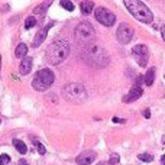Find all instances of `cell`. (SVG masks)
<instances>
[{
	"label": "cell",
	"mask_w": 165,
	"mask_h": 165,
	"mask_svg": "<svg viewBox=\"0 0 165 165\" xmlns=\"http://www.w3.org/2000/svg\"><path fill=\"white\" fill-rule=\"evenodd\" d=\"M70 44L67 41H57L48 46L46 50V61L52 65H58L68 57Z\"/></svg>",
	"instance_id": "cell-1"
},
{
	"label": "cell",
	"mask_w": 165,
	"mask_h": 165,
	"mask_svg": "<svg viewBox=\"0 0 165 165\" xmlns=\"http://www.w3.org/2000/svg\"><path fill=\"white\" fill-rule=\"evenodd\" d=\"M125 6L127 7V10L130 12L135 19H138L139 22L143 23H151L154 19L152 12L149 10V7L142 2H138V0H125Z\"/></svg>",
	"instance_id": "cell-2"
},
{
	"label": "cell",
	"mask_w": 165,
	"mask_h": 165,
	"mask_svg": "<svg viewBox=\"0 0 165 165\" xmlns=\"http://www.w3.org/2000/svg\"><path fill=\"white\" fill-rule=\"evenodd\" d=\"M82 57L87 62L99 67H105L109 62V57L106 54V51L96 44H88L82 51Z\"/></svg>",
	"instance_id": "cell-3"
},
{
	"label": "cell",
	"mask_w": 165,
	"mask_h": 165,
	"mask_svg": "<svg viewBox=\"0 0 165 165\" xmlns=\"http://www.w3.org/2000/svg\"><path fill=\"white\" fill-rule=\"evenodd\" d=\"M62 96L65 97L68 101L71 103H82L87 100V91H86V87L82 84H78V82H71L64 87L62 90Z\"/></svg>",
	"instance_id": "cell-4"
},
{
	"label": "cell",
	"mask_w": 165,
	"mask_h": 165,
	"mask_svg": "<svg viewBox=\"0 0 165 165\" xmlns=\"http://www.w3.org/2000/svg\"><path fill=\"white\" fill-rule=\"evenodd\" d=\"M54 80H55L54 72L51 71L50 68H42V70H39L35 74L32 81V87L36 91H45L46 88L51 87V84L54 82Z\"/></svg>",
	"instance_id": "cell-5"
},
{
	"label": "cell",
	"mask_w": 165,
	"mask_h": 165,
	"mask_svg": "<svg viewBox=\"0 0 165 165\" xmlns=\"http://www.w3.org/2000/svg\"><path fill=\"white\" fill-rule=\"evenodd\" d=\"M96 36V31L91 23L88 22H81L75 26L74 31V38L78 44H90Z\"/></svg>",
	"instance_id": "cell-6"
},
{
	"label": "cell",
	"mask_w": 165,
	"mask_h": 165,
	"mask_svg": "<svg viewBox=\"0 0 165 165\" xmlns=\"http://www.w3.org/2000/svg\"><path fill=\"white\" fill-rule=\"evenodd\" d=\"M94 16H96V19H97L101 25H105V26H113L116 22V16L109 10V9H106L103 6L96 7Z\"/></svg>",
	"instance_id": "cell-7"
},
{
	"label": "cell",
	"mask_w": 165,
	"mask_h": 165,
	"mask_svg": "<svg viewBox=\"0 0 165 165\" xmlns=\"http://www.w3.org/2000/svg\"><path fill=\"white\" fill-rule=\"evenodd\" d=\"M132 55L135 58V61L138 62V65L146 67L149 60V51L145 45H135L132 48Z\"/></svg>",
	"instance_id": "cell-8"
},
{
	"label": "cell",
	"mask_w": 165,
	"mask_h": 165,
	"mask_svg": "<svg viewBox=\"0 0 165 165\" xmlns=\"http://www.w3.org/2000/svg\"><path fill=\"white\" fill-rule=\"evenodd\" d=\"M116 38L120 44H129L133 38V29L129 23H120L117 28V32H116Z\"/></svg>",
	"instance_id": "cell-9"
},
{
	"label": "cell",
	"mask_w": 165,
	"mask_h": 165,
	"mask_svg": "<svg viewBox=\"0 0 165 165\" xmlns=\"http://www.w3.org/2000/svg\"><path fill=\"white\" fill-rule=\"evenodd\" d=\"M96 158H97V155L94 151H84L75 158V162L78 165H90L91 162L96 161Z\"/></svg>",
	"instance_id": "cell-10"
},
{
	"label": "cell",
	"mask_w": 165,
	"mask_h": 165,
	"mask_svg": "<svg viewBox=\"0 0 165 165\" xmlns=\"http://www.w3.org/2000/svg\"><path fill=\"white\" fill-rule=\"evenodd\" d=\"M52 25H54V23H50V25H48L46 28H42L41 31H38V33L35 35V38H33V42H32V46H33V48H38L39 45L44 42L45 38H46V35H48V29H50Z\"/></svg>",
	"instance_id": "cell-11"
},
{
	"label": "cell",
	"mask_w": 165,
	"mask_h": 165,
	"mask_svg": "<svg viewBox=\"0 0 165 165\" xmlns=\"http://www.w3.org/2000/svg\"><path fill=\"white\" fill-rule=\"evenodd\" d=\"M143 94V90L141 87H132L130 88V91H129V94L127 96H125V99H123V101L125 103H130V101H135V100H138L141 96Z\"/></svg>",
	"instance_id": "cell-12"
},
{
	"label": "cell",
	"mask_w": 165,
	"mask_h": 165,
	"mask_svg": "<svg viewBox=\"0 0 165 165\" xmlns=\"http://www.w3.org/2000/svg\"><path fill=\"white\" fill-rule=\"evenodd\" d=\"M32 62H33V60L31 57H26V58L22 60L20 65H19V71H20L22 75H28L31 72V70H32Z\"/></svg>",
	"instance_id": "cell-13"
},
{
	"label": "cell",
	"mask_w": 165,
	"mask_h": 165,
	"mask_svg": "<svg viewBox=\"0 0 165 165\" xmlns=\"http://www.w3.org/2000/svg\"><path fill=\"white\" fill-rule=\"evenodd\" d=\"M13 146L16 148V151L19 152V154L25 155L28 152V146L22 142V141H19V139H13Z\"/></svg>",
	"instance_id": "cell-14"
},
{
	"label": "cell",
	"mask_w": 165,
	"mask_h": 165,
	"mask_svg": "<svg viewBox=\"0 0 165 165\" xmlns=\"http://www.w3.org/2000/svg\"><path fill=\"white\" fill-rule=\"evenodd\" d=\"M154 78H155V68H149L146 74L143 75V80H145V84L146 86H152L154 84Z\"/></svg>",
	"instance_id": "cell-15"
},
{
	"label": "cell",
	"mask_w": 165,
	"mask_h": 165,
	"mask_svg": "<svg viewBox=\"0 0 165 165\" xmlns=\"http://www.w3.org/2000/svg\"><path fill=\"white\" fill-rule=\"evenodd\" d=\"M80 7H81V12L84 15H88L94 9V3L93 2H81L80 3Z\"/></svg>",
	"instance_id": "cell-16"
},
{
	"label": "cell",
	"mask_w": 165,
	"mask_h": 165,
	"mask_svg": "<svg viewBox=\"0 0 165 165\" xmlns=\"http://www.w3.org/2000/svg\"><path fill=\"white\" fill-rule=\"evenodd\" d=\"M28 54V46L25 44H19L16 46V51H15V55L16 58H25V55Z\"/></svg>",
	"instance_id": "cell-17"
},
{
	"label": "cell",
	"mask_w": 165,
	"mask_h": 165,
	"mask_svg": "<svg viewBox=\"0 0 165 165\" xmlns=\"http://www.w3.org/2000/svg\"><path fill=\"white\" fill-rule=\"evenodd\" d=\"M36 25V19L33 16H29L26 17V20H25V29H31L32 26H35Z\"/></svg>",
	"instance_id": "cell-18"
},
{
	"label": "cell",
	"mask_w": 165,
	"mask_h": 165,
	"mask_svg": "<svg viewBox=\"0 0 165 165\" xmlns=\"http://www.w3.org/2000/svg\"><path fill=\"white\" fill-rule=\"evenodd\" d=\"M64 9H67V10H70V12H72L74 10V5H72L71 2H67V0H61V3H60Z\"/></svg>",
	"instance_id": "cell-19"
},
{
	"label": "cell",
	"mask_w": 165,
	"mask_h": 165,
	"mask_svg": "<svg viewBox=\"0 0 165 165\" xmlns=\"http://www.w3.org/2000/svg\"><path fill=\"white\" fill-rule=\"evenodd\" d=\"M9 164H10V156L7 154L0 155V165H9Z\"/></svg>",
	"instance_id": "cell-20"
},
{
	"label": "cell",
	"mask_w": 165,
	"mask_h": 165,
	"mask_svg": "<svg viewBox=\"0 0 165 165\" xmlns=\"http://www.w3.org/2000/svg\"><path fill=\"white\" fill-rule=\"evenodd\" d=\"M138 158L141 161H143V162H152V160H154V156L151 154H141Z\"/></svg>",
	"instance_id": "cell-21"
},
{
	"label": "cell",
	"mask_w": 165,
	"mask_h": 165,
	"mask_svg": "<svg viewBox=\"0 0 165 165\" xmlns=\"http://www.w3.org/2000/svg\"><path fill=\"white\" fill-rule=\"evenodd\" d=\"M119 161H120V158H119V155L117 154H112L110 155V160H109V162L112 165H116V164H119Z\"/></svg>",
	"instance_id": "cell-22"
},
{
	"label": "cell",
	"mask_w": 165,
	"mask_h": 165,
	"mask_svg": "<svg viewBox=\"0 0 165 165\" xmlns=\"http://www.w3.org/2000/svg\"><path fill=\"white\" fill-rule=\"evenodd\" d=\"M36 142V146H38V151H39V154L41 155H45V146L42 145V143H39L38 141H35Z\"/></svg>",
	"instance_id": "cell-23"
},
{
	"label": "cell",
	"mask_w": 165,
	"mask_h": 165,
	"mask_svg": "<svg viewBox=\"0 0 165 165\" xmlns=\"http://www.w3.org/2000/svg\"><path fill=\"white\" fill-rule=\"evenodd\" d=\"M143 117H145V119H149V117H151V110L149 109L143 110Z\"/></svg>",
	"instance_id": "cell-24"
},
{
	"label": "cell",
	"mask_w": 165,
	"mask_h": 165,
	"mask_svg": "<svg viewBox=\"0 0 165 165\" xmlns=\"http://www.w3.org/2000/svg\"><path fill=\"white\" fill-rule=\"evenodd\" d=\"M113 122H115V123H125V119H119V117H113Z\"/></svg>",
	"instance_id": "cell-25"
},
{
	"label": "cell",
	"mask_w": 165,
	"mask_h": 165,
	"mask_svg": "<svg viewBox=\"0 0 165 165\" xmlns=\"http://www.w3.org/2000/svg\"><path fill=\"white\" fill-rule=\"evenodd\" d=\"M17 165H29V164H28V162H26V161H25V160H20V161H19V164H17Z\"/></svg>",
	"instance_id": "cell-26"
},
{
	"label": "cell",
	"mask_w": 165,
	"mask_h": 165,
	"mask_svg": "<svg viewBox=\"0 0 165 165\" xmlns=\"http://www.w3.org/2000/svg\"><path fill=\"white\" fill-rule=\"evenodd\" d=\"M161 32H162V38H164V41H165V26L162 28V31H161Z\"/></svg>",
	"instance_id": "cell-27"
},
{
	"label": "cell",
	"mask_w": 165,
	"mask_h": 165,
	"mask_svg": "<svg viewBox=\"0 0 165 165\" xmlns=\"http://www.w3.org/2000/svg\"><path fill=\"white\" fill-rule=\"evenodd\" d=\"M97 165H112V164H110V162H99Z\"/></svg>",
	"instance_id": "cell-28"
},
{
	"label": "cell",
	"mask_w": 165,
	"mask_h": 165,
	"mask_svg": "<svg viewBox=\"0 0 165 165\" xmlns=\"http://www.w3.org/2000/svg\"><path fill=\"white\" fill-rule=\"evenodd\" d=\"M161 162H162V165H165V155H162V158H161Z\"/></svg>",
	"instance_id": "cell-29"
},
{
	"label": "cell",
	"mask_w": 165,
	"mask_h": 165,
	"mask_svg": "<svg viewBox=\"0 0 165 165\" xmlns=\"http://www.w3.org/2000/svg\"><path fill=\"white\" fill-rule=\"evenodd\" d=\"M0 68H2V57H0Z\"/></svg>",
	"instance_id": "cell-30"
},
{
	"label": "cell",
	"mask_w": 165,
	"mask_h": 165,
	"mask_svg": "<svg viewBox=\"0 0 165 165\" xmlns=\"http://www.w3.org/2000/svg\"><path fill=\"white\" fill-rule=\"evenodd\" d=\"M164 78H165V75H164Z\"/></svg>",
	"instance_id": "cell-31"
}]
</instances>
